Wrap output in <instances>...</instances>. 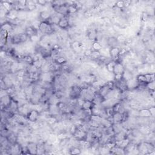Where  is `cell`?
<instances>
[{"label": "cell", "instance_id": "cell-1", "mask_svg": "<svg viewBox=\"0 0 155 155\" xmlns=\"http://www.w3.org/2000/svg\"><path fill=\"white\" fill-rule=\"evenodd\" d=\"M39 116H40V113L38 111L35 110H32L29 111L27 116L29 121H30L32 122H36L37 119H38Z\"/></svg>", "mask_w": 155, "mask_h": 155}, {"label": "cell", "instance_id": "cell-2", "mask_svg": "<svg viewBox=\"0 0 155 155\" xmlns=\"http://www.w3.org/2000/svg\"><path fill=\"white\" fill-rule=\"evenodd\" d=\"M125 71L124 67L121 62H116L113 68V73L114 74H123L124 72Z\"/></svg>", "mask_w": 155, "mask_h": 155}, {"label": "cell", "instance_id": "cell-3", "mask_svg": "<svg viewBox=\"0 0 155 155\" xmlns=\"http://www.w3.org/2000/svg\"><path fill=\"white\" fill-rule=\"evenodd\" d=\"M120 51L121 49L117 47H112L110 49V56H111V58H112L113 61H115V60L116 59V58H118V56H119V54H120Z\"/></svg>", "mask_w": 155, "mask_h": 155}, {"label": "cell", "instance_id": "cell-4", "mask_svg": "<svg viewBox=\"0 0 155 155\" xmlns=\"http://www.w3.org/2000/svg\"><path fill=\"white\" fill-rule=\"evenodd\" d=\"M27 149H28L29 154H36L37 150H38V145L33 142H29L27 145Z\"/></svg>", "mask_w": 155, "mask_h": 155}, {"label": "cell", "instance_id": "cell-5", "mask_svg": "<svg viewBox=\"0 0 155 155\" xmlns=\"http://www.w3.org/2000/svg\"><path fill=\"white\" fill-rule=\"evenodd\" d=\"M69 24H70L69 19L67 18L66 17H64L63 18H62L60 19V21H59L58 25L59 27H60V28L65 29L66 28H67Z\"/></svg>", "mask_w": 155, "mask_h": 155}, {"label": "cell", "instance_id": "cell-6", "mask_svg": "<svg viewBox=\"0 0 155 155\" xmlns=\"http://www.w3.org/2000/svg\"><path fill=\"white\" fill-rule=\"evenodd\" d=\"M40 18L42 21H47L51 18V14L48 10H42L40 13Z\"/></svg>", "mask_w": 155, "mask_h": 155}, {"label": "cell", "instance_id": "cell-7", "mask_svg": "<svg viewBox=\"0 0 155 155\" xmlns=\"http://www.w3.org/2000/svg\"><path fill=\"white\" fill-rule=\"evenodd\" d=\"M1 29L6 30L7 32H11L13 30V26L10 22H6L1 25Z\"/></svg>", "mask_w": 155, "mask_h": 155}, {"label": "cell", "instance_id": "cell-8", "mask_svg": "<svg viewBox=\"0 0 155 155\" xmlns=\"http://www.w3.org/2000/svg\"><path fill=\"white\" fill-rule=\"evenodd\" d=\"M94 104L92 101L90 100H85L83 105H82V110H90L92 109V108L93 107Z\"/></svg>", "mask_w": 155, "mask_h": 155}, {"label": "cell", "instance_id": "cell-9", "mask_svg": "<svg viewBox=\"0 0 155 155\" xmlns=\"http://www.w3.org/2000/svg\"><path fill=\"white\" fill-rule=\"evenodd\" d=\"M138 115L139 116L146 117L152 116L149 109H141V110H139L138 111Z\"/></svg>", "mask_w": 155, "mask_h": 155}, {"label": "cell", "instance_id": "cell-10", "mask_svg": "<svg viewBox=\"0 0 155 155\" xmlns=\"http://www.w3.org/2000/svg\"><path fill=\"white\" fill-rule=\"evenodd\" d=\"M41 22L40 20L39 19H33V20L32 21L31 23V25L30 26L35 29L36 30H39L40 29V25L41 24Z\"/></svg>", "mask_w": 155, "mask_h": 155}, {"label": "cell", "instance_id": "cell-11", "mask_svg": "<svg viewBox=\"0 0 155 155\" xmlns=\"http://www.w3.org/2000/svg\"><path fill=\"white\" fill-rule=\"evenodd\" d=\"M116 63V62L115 61H110L108 62L107 64H106V70L109 73H113V68H114V66L115 64Z\"/></svg>", "mask_w": 155, "mask_h": 155}, {"label": "cell", "instance_id": "cell-12", "mask_svg": "<svg viewBox=\"0 0 155 155\" xmlns=\"http://www.w3.org/2000/svg\"><path fill=\"white\" fill-rule=\"evenodd\" d=\"M92 48L94 49V50L99 52V51L103 49V47H102V45L100 44L99 42L95 41V42H93V44H92Z\"/></svg>", "mask_w": 155, "mask_h": 155}, {"label": "cell", "instance_id": "cell-13", "mask_svg": "<svg viewBox=\"0 0 155 155\" xmlns=\"http://www.w3.org/2000/svg\"><path fill=\"white\" fill-rule=\"evenodd\" d=\"M67 59L64 57H57L55 58V63L58 64V65L66 63V62H67Z\"/></svg>", "mask_w": 155, "mask_h": 155}, {"label": "cell", "instance_id": "cell-14", "mask_svg": "<svg viewBox=\"0 0 155 155\" xmlns=\"http://www.w3.org/2000/svg\"><path fill=\"white\" fill-rule=\"evenodd\" d=\"M81 153V149L78 147H73L71 150H70V154H79Z\"/></svg>", "mask_w": 155, "mask_h": 155}, {"label": "cell", "instance_id": "cell-15", "mask_svg": "<svg viewBox=\"0 0 155 155\" xmlns=\"http://www.w3.org/2000/svg\"><path fill=\"white\" fill-rule=\"evenodd\" d=\"M116 40L117 41V42H121V43H123V42H125L127 41V39L125 38V36L124 35H119L118 36H117Z\"/></svg>", "mask_w": 155, "mask_h": 155}, {"label": "cell", "instance_id": "cell-16", "mask_svg": "<svg viewBox=\"0 0 155 155\" xmlns=\"http://www.w3.org/2000/svg\"><path fill=\"white\" fill-rule=\"evenodd\" d=\"M30 41L32 42V43H34V42H38L40 40V38L39 37V35H37V34H35L34 35H33L31 37H30Z\"/></svg>", "mask_w": 155, "mask_h": 155}, {"label": "cell", "instance_id": "cell-17", "mask_svg": "<svg viewBox=\"0 0 155 155\" xmlns=\"http://www.w3.org/2000/svg\"><path fill=\"white\" fill-rule=\"evenodd\" d=\"M146 85H147V87H148L150 90H154V81L148 82V83H147Z\"/></svg>", "mask_w": 155, "mask_h": 155}, {"label": "cell", "instance_id": "cell-18", "mask_svg": "<svg viewBox=\"0 0 155 155\" xmlns=\"http://www.w3.org/2000/svg\"><path fill=\"white\" fill-rule=\"evenodd\" d=\"M115 6L117 7V8L122 9V8H123L124 7V1H119L116 2Z\"/></svg>", "mask_w": 155, "mask_h": 155}, {"label": "cell", "instance_id": "cell-19", "mask_svg": "<svg viewBox=\"0 0 155 155\" xmlns=\"http://www.w3.org/2000/svg\"><path fill=\"white\" fill-rule=\"evenodd\" d=\"M149 110H150V114L152 115V116L154 117V114H155V108L154 107H150V109H149Z\"/></svg>", "mask_w": 155, "mask_h": 155}, {"label": "cell", "instance_id": "cell-20", "mask_svg": "<svg viewBox=\"0 0 155 155\" xmlns=\"http://www.w3.org/2000/svg\"><path fill=\"white\" fill-rule=\"evenodd\" d=\"M131 1H124V7H128L131 5Z\"/></svg>", "mask_w": 155, "mask_h": 155}, {"label": "cell", "instance_id": "cell-21", "mask_svg": "<svg viewBox=\"0 0 155 155\" xmlns=\"http://www.w3.org/2000/svg\"><path fill=\"white\" fill-rule=\"evenodd\" d=\"M38 3L41 6H44L47 3V1H38Z\"/></svg>", "mask_w": 155, "mask_h": 155}]
</instances>
